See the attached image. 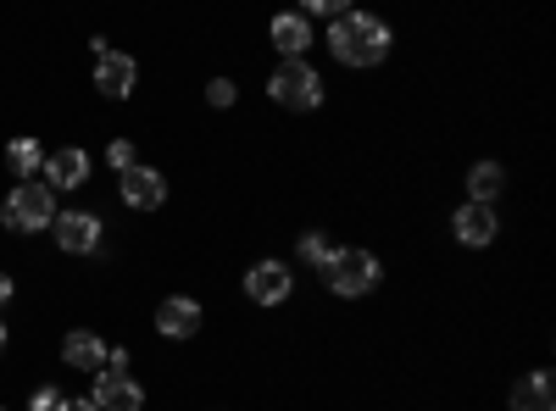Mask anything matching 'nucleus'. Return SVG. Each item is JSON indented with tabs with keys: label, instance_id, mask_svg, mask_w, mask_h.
Wrapping results in <instances>:
<instances>
[{
	"label": "nucleus",
	"instance_id": "nucleus-1",
	"mask_svg": "<svg viewBox=\"0 0 556 411\" xmlns=\"http://www.w3.org/2000/svg\"><path fill=\"white\" fill-rule=\"evenodd\" d=\"M329 51L345 67H379L390 56V23L374 12H340L329 28Z\"/></svg>",
	"mask_w": 556,
	"mask_h": 411
},
{
	"label": "nucleus",
	"instance_id": "nucleus-2",
	"mask_svg": "<svg viewBox=\"0 0 556 411\" xmlns=\"http://www.w3.org/2000/svg\"><path fill=\"white\" fill-rule=\"evenodd\" d=\"M323 279H329V290H334V295L356 300V295H374V290H379L384 267H379V256H374V251L345 245V251H329V261H323Z\"/></svg>",
	"mask_w": 556,
	"mask_h": 411
},
{
	"label": "nucleus",
	"instance_id": "nucleus-3",
	"mask_svg": "<svg viewBox=\"0 0 556 411\" xmlns=\"http://www.w3.org/2000/svg\"><path fill=\"white\" fill-rule=\"evenodd\" d=\"M0 222L12 228V234H39V228L56 222V190L51 184H17L0 206Z\"/></svg>",
	"mask_w": 556,
	"mask_h": 411
},
{
	"label": "nucleus",
	"instance_id": "nucleus-4",
	"mask_svg": "<svg viewBox=\"0 0 556 411\" xmlns=\"http://www.w3.org/2000/svg\"><path fill=\"white\" fill-rule=\"evenodd\" d=\"M267 89H273V101H278V106H290V112H312V106H323V78H317V67H312L306 56H290L285 67L267 78Z\"/></svg>",
	"mask_w": 556,
	"mask_h": 411
},
{
	"label": "nucleus",
	"instance_id": "nucleus-5",
	"mask_svg": "<svg viewBox=\"0 0 556 411\" xmlns=\"http://www.w3.org/2000/svg\"><path fill=\"white\" fill-rule=\"evenodd\" d=\"M51 234H56V251H67V256H89V251H101L106 228H101L96 211H78V206H73V211H56Z\"/></svg>",
	"mask_w": 556,
	"mask_h": 411
},
{
	"label": "nucleus",
	"instance_id": "nucleus-6",
	"mask_svg": "<svg viewBox=\"0 0 556 411\" xmlns=\"http://www.w3.org/2000/svg\"><path fill=\"white\" fill-rule=\"evenodd\" d=\"M117 190H123V206H134V211H156V206H167V178L156 172V167H123L117 172Z\"/></svg>",
	"mask_w": 556,
	"mask_h": 411
},
{
	"label": "nucleus",
	"instance_id": "nucleus-7",
	"mask_svg": "<svg viewBox=\"0 0 556 411\" xmlns=\"http://www.w3.org/2000/svg\"><path fill=\"white\" fill-rule=\"evenodd\" d=\"M290 290H295V279H290L285 261H256V267L245 272V295H251L256 306H285Z\"/></svg>",
	"mask_w": 556,
	"mask_h": 411
},
{
	"label": "nucleus",
	"instance_id": "nucleus-8",
	"mask_svg": "<svg viewBox=\"0 0 556 411\" xmlns=\"http://www.w3.org/2000/svg\"><path fill=\"white\" fill-rule=\"evenodd\" d=\"M96 400L101 411H146V389H139L128 373H117V368H101L96 373Z\"/></svg>",
	"mask_w": 556,
	"mask_h": 411
},
{
	"label": "nucleus",
	"instance_id": "nucleus-9",
	"mask_svg": "<svg viewBox=\"0 0 556 411\" xmlns=\"http://www.w3.org/2000/svg\"><path fill=\"white\" fill-rule=\"evenodd\" d=\"M201 323H206V311H201L190 295H167L162 311H156V334H162V339H195Z\"/></svg>",
	"mask_w": 556,
	"mask_h": 411
},
{
	"label": "nucleus",
	"instance_id": "nucleus-10",
	"mask_svg": "<svg viewBox=\"0 0 556 411\" xmlns=\"http://www.w3.org/2000/svg\"><path fill=\"white\" fill-rule=\"evenodd\" d=\"M134 84H139L134 56H123V51H101V56H96V89H101L106 101H128Z\"/></svg>",
	"mask_w": 556,
	"mask_h": 411
},
{
	"label": "nucleus",
	"instance_id": "nucleus-11",
	"mask_svg": "<svg viewBox=\"0 0 556 411\" xmlns=\"http://www.w3.org/2000/svg\"><path fill=\"white\" fill-rule=\"evenodd\" d=\"M456 240L468 245V251H484L490 240H495V206H484V201H468V206H456Z\"/></svg>",
	"mask_w": 556,
	"mask_h": 411
},
{
	"label": "nucleus",
	"instance_id": "nucleus-12",
	"mask_svg": "<svg viewBox=\"0 0 556 411\" xmlns=\"http://www.w3.org/2000/svg\"><path fill=\"white\" fill-rule=\"evenodd\" d=\"M62 361H67V368H78V373H101L106 368V339L89 334V329H73L62 339Z\"/></svg>",
	"mask_w": 556,
	"mask_h": 411
},
{
	"label": "nucleus",
	"instance_id": "nucleus-13",
	"mask_svg": "<svg viewBox=\"0 0 556 411\" xmlns=\"http://www.w3.org/2000/svg\"><path fill=\"white\" fill-rule=\"evenodd\" d=\"M45 184H51V190H78L84 184V178H89V156L73 145V151H56V156H45Z\"/></svg>",
	"mask_w": 556,
	"mask_h": 411
},
{
	"label": "nucleus",
	"instance_id": "nucleus-14",
	"mask_svg": "<svg viewBox=\"0 0 556 411\" xmlns=\"http://www.w3.org/2000/svg\"><path fill=\"white\" fill-rule=\"evenodd\" d=\"M513 411H556V384L545 368L513 384Z\"/></svg>",
	"mask_w": 556,
	"mask_h": 411
},
{
	"label": "nucleus",
	"instance_id": "nucleus-15",
	"mask_svg": "<svg viewBox=\"0 0 556 411\" xmlns=\"http://www.w3.org/2000/svg\"><path fill=\"white\" fill-rule=\"evenodd\" d=\"M273 44L285 51V62H290V56H306V44H312V23H306L301 12H278V17H273Z\"/></svg>",
	"mask_w": 556,
	"mask_h": 411
},
{
	"label": "nucleus",
	"instance_id": "nucleus-16",
	"mask_svg": "<svg viewBox=\"0 0 556 411\" xmlns=\"http://www.w3.org/2000/svg\"><path fill=\"white\" fill-rule=\"evenodd\" d=\"M501 190H506V167H501V162H473V167H468V201L495 206Z\"/></svg>",
	"mask_w": 556,
	"mask_h": 411
},
{
	"label": "nucleus",
	"instance_id": "nucleus-17",
	"mask_svg": "<svg viewBox=\"0 0 556 411\" xmlns=\"http://www.w3.org/2000/svg\"><path fill=\"white\" fill-rule=\"evenodd\" d=\"M7 167H12L17 184H34V172L45 167V145L39 140H12L7 145Z\"/></svg>",
	"mask_w": 556,
	"mask_h": 411
},
{
	"label": "nucleus",
	"instance_id": "nucleus-18",
	"mask_svg": "<svg viewBox=\"0 0 556 411\" xmlns=\"http://www.w3.org/2000/svg\"><path fill=\"white\" fill-rule=\"evenodd\" d=\"M206 101H212L217 112H228V106L240 101V89H235V78H212V84H206Z\"/></svg>",
	"mask_w": 556,
	"mask_h": 411
},
{
	"label": "nucleus",
	"instance_id": "nucleus-19",
	"mask_svg": "<svg viewBox=\"0 0 556 411\" xmlns=\"http://www.w3.org/2000/svg\"><path fill=\"white\" fill-rule=\"evenodd\" d=\"M329 251H334V245H329V234H301V256H306L312 267L329 261Z\"/></svg>",
	"mask_w": 556,
	"mask_h": 411
},
{
	"label": "nucleus",
	"instance_id": "nucleus-20",
	"mask_svg": "<svg viewBox=\"0 0 556 411\" xmlns=\"http://www.w3.org/2000/svg\"><path fill=\"white\" fill-rule=\"evenodd\" d=\"M301 12H317V17H340V12H351V0H301Z\"/></svg>",
	"mask_w": 556,
	"mask_h": 411
},
{
	"label": "nucleus",
	"instance_id": "nucleus-21",
	"mask_svg": "<svg viewBox=\"0 0 556 411\" xmlns=\"http://www.w3.org/2000/svg\"><path fill=\"white\" fill-rule=\"evenodd\" d=\"M106 162H112L117 172H123V167H134V145H128V140H112V151H106Z\"/></svg>",
	"mask_w": 556,
	"mask_h": 411
},
{
	"label": "nucleus",
	"instance_id": "nucleus-22",
	"mask_svg": "<svg viewBox=\"0 0 556 411\" xmlns=\"http://www.w3.org/2000/svg\"><path fill=\"white\" fill-rule=\"evenodd\" d=\"M56 406H62L56 389H34V395H28V411H56Z\"/></svg>",
	"mask_w": 556,
	"mask_h": 411
},
{
	"label": "nucleus",
	"instance_id": "nucleus-23",
	"mask_svg": "<svg viewBox=\"0 0 556 411\" xmlns=\"http://www.w3.org/2000/svg\"><path fill=\"white\" fill-rule=\"evenodd\" d=\"M56 411H101V406H96V400H62Z\"/></svg>",
	"mask_w": 556,
	"mask_h": 411
},
{
	"label": "nucleus",
	"instance_id": "nucleus-24",
	"mask_svg": "<svg viewBox=\"0 0 556 411\" xmlns=\"http://www.w3.org/2000/svg\"><path fill=\"white\" fill-rule=\"evenodd\" d=\"M12 300V279H7V272H0V306H7Z\"/></svg>",
	"mask_w": 556,
	"mask_h": 411
},
{
	"label": "nucleus",
	"instance_id": "nucleus-25",
	"mask_svg": "<svg viewBox=\"0 0 556 411\" xmlns=\"http://www.w3.org/2000/svg\"><path fill=\"white\" fill-rule=\"evenodd\" d=\"M0 350H7V323H0Z\"/></svg>",
	"mask_w": 556,
	"mask_h": 411
}]
</instances>
